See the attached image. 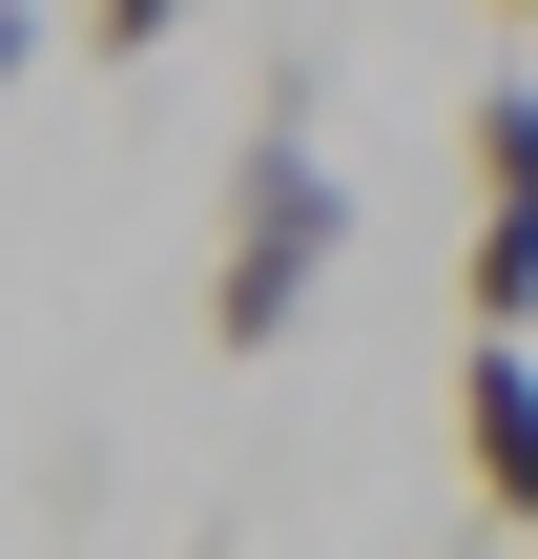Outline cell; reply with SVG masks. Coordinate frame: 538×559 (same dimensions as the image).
<instances>
[{
  "label": "cell",
  "instance_id": "obj_4",
  "mask_svg": "<svg viewBox=\"0 0 538 559\" xmlns=\"http://www.w3.org/2000/svg\"><path fill=\"white\" fill-rule=\"evenodd\" d=\"M187 41V0H83V62H166Z\"/></svg>",
  "mask_w": 538,
  "mask_h": 559
},
{
  "label": "cell",
  "instance_id": "obj_6",
  "mask_svg": "<svg viewBox=\"0 0 538 559\" xmlns=\"http://www.w3.org/2000/svg\"><path fill=\"white\" fill-rule=\"evenodd\" d=\"M498 21H538V0H498Z\"/></svg>",
  "mask_w": 538,
  "mask_h": 559
},
{
  "label": "cell",
  "instance_id": "obj_5",
  "mask_svg": "<svg viewBox=\"0 0 538 559\" xmlns=\"http://www.w3.org/2000/svg\"><path fill=\"white\" fill-rule=\"evenodd\" d=\"M21 62H41V0H0V83H21Z\"/></svg>",
  "mask_w": 538,
  "mask_h": 559
},
{
  "label": "cell",
  "instance_id": "obj_1",
  "mask_svg": "<svg viewBox=\"0 0 538 559\" xmlns=\"http://www.w3.org/2000/svg\"><path fill=\"white\" fill-rule=\"evenodd\" d=\"M332 249H352V187H332L311 62H290V83L249 104V145H228V207H207V353H290L311 290H332Z\"/></svg>",
  "mask_w": 538,
  "mask_h": 559
},
{
  "label": "cell",
  "instance_id": "obj_2",
  "mask_svg": "<svg viewBox=\"0 0 538 559\" xmlns=\"http://www.w3.org/2000/svg\"><path fill=\"white\" fill-rule=\"evenodd\" d=\"M456 456H477V498L538 539V332H477L456 353Z\"/></svg>",
  "mask_w": 538,
  "mask_h": 559
},
{
  "label": "cell",
  "instance_id": "obj_3",
  "mask_svg": "<svg viewBox=\"0 0 538 559\" xmlns=\"http://www.w3.org/2000/svg\"><path fill=\"white\" fill-rule=\"evenodd\" d=\"M456 311H477V332H538V207H477V249H456Z\"/></svg>",
  "mask_w": 538,
  "mask_h": 559
}]
</instances>
